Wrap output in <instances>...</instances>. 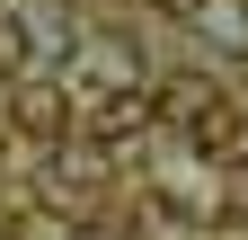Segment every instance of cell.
I'll return each instance as SVG.
<instances>
[{
    "mask_svg": "<svg viewBox=\"0 0 248 240\" xmlns=\"http://www.w3.org/2000/svg\"><path fill=\"white\" fill-rule=\"evenodd\" d=\"M151 125V98L142 89H98L89 98V142H124V134H142Z\"/></svg>",
    "mask_w": 248,
    "mask_h": 240,
    "instance_id": "obj_1",
    "label": "cell"
},
{
    "mask_svg": "<svg viewBox=\"0 0 248 240\" xmlns=\"http://www.w3.org/2000/svg\"><path fill=\"white\" fill-rule=\"evenodd\" d=\"M71 107H80V98H71V89H36V80H27V89H18V125H27V134H36V142H53L62 125H71Z\"/></svg>",
    "mask_w": 248,
    "mask_h": 240,
    "instance_id": "obj_2",
    "label": "cell"
},
{
    "mask_svg": "<svg viewBox=\"0 0 248 240\" xmlns=\"http://www.w3.org/2000/svg\"><path fill=\"white\" fill-rule=\"evenodd\" d=\"M195 27H204L222 53H248V0H204V18H195Z\"/></svg>",
    "mask_w": 248,
    "mask_h": 240,
    "instance_id": "obj_3",
    "label": "cell"
},
{
    "mask_svg": "<svg viewBox=\"0 0 248 240\" xmlns=\"http://www.w3.org/2000/svg\"><path fill=\"white\" fill-rule=\"evenodd\" d=\"M27 53H36V45H27V9H0V80H18Z\"/></svg>",
    "mask_w": 248,
    "mask_h": 240,
    "instance_id": "obj_4",
    "label": "cell"
},
{
    "mask_svg": "<svg viewBox=\"0 0 248 240\" xmlns=\"http://www.w3.org/2000/svg\"><path fill=\"white\" fill-rule=\"evenodd\" d=\"M142 9H160V18H204V0H142Z\"/></svg>",
    "mask_w": 248,
    "mask_h": 240,
    "instance_id": "obj_5",
    "label": "cell"
}]
</instances>
